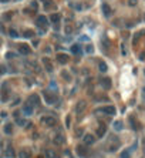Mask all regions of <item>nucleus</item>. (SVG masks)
Masks as SVG:
<instances>
[{
	"mask_svg": "<svg viewBox=\"0 0 145 158\" xmlns=\"http://www.w3.org/2000/svg\"><path fill=\"white\" fill-rule=\"evenodd\" d=\"M36 24H37L39 27H47L48 26V19L46 17V16H37Z\"/></svg>",
	"mask_w": 145,
	"mask_h": 158,
	"instance_id": "obj_1",
	"label": "nucleus"
},
{
	"mask_svg": "<svg viewBox=\"0 0 145 158\" xmlns=\"http://www.w3.org/2000/svg\"><path fill=\"white\" fill-rule=\"evenodd\" d=\"M77 152H78L80 157L87 158V157H88V148H87V145H85V144L78 145V147H77Z\"/></svg>",
	"mask_w": 145,
	"mask_h": 158,
	"instance_id": "obj_2",
	"label": "nucleus"
},
{
	"mask_svg": "<svg viewBox=\"0 0 145 158\" xmlns=\"http://www.w3.org/2000/svg\"><path fill=\"white\" fill-rule=\"evenodd\" d=\"M43 124H46L47 127H54L56 124H57V121H56V118H53V117H43Z\"/></svg>",
	"mask_w": 145,
	"mask_h": 158,
	"instance_id": "obj_3",
	"label": "nucleus"
},
{
	"mask_svg": "<svg viewBox=\"0 0 145 158\" xmlns=\"http://www.w3.org/2000/svg\"><path fill=\"white\" fill-rule=\"evenodd\" d=\"M101 10H102V14H104L105 17H111V14H112V9H111L110 6L107 5V3H102Z\"/></svg>",
	"mask_w": 145,
	"mask_h": 158,
	"instance_id": "obj_4",
	"label": "nucleus"
},
{
	"mask_svg": "<svg viewBox=\"0 0 145 158\" xmlns=\"http://www.w3.org/2000/svg\"><path fill=\"white\" fill-rule=\"evenodd\" d=\"M101 111L104 113V114L107 115H114L115 114V107L114 105H105V107H102Z\"/></svg>",
	"mask_w": 145,
	"mask_h": 158,
	"instance_id": "obj_5",
	"label": "nucleus"
},
{
	"mask_svg": "<svg viewBox=\"0 0 145 158\" xmlns=\"http://www.w3.org/2000/svg\"><path fill=\"white\" fill-rule=\"evenodd\" d=\"M83 141H84V144L85 145H91V144L95 142V137L92 135V134H85L84 138H83Z\"/></svg>",
	"mask_w": 145,
	"mask_h": 158,
	"instance_id": "obj_6",
	"label": "nucleus"
},
{
	"mask_svg": "<svg viewBox=\"0 0 145 158\" xmlns=\"http://www.w3.org/2000/svg\"><path fill=\"white\" fill-rule=\"evenodd\" d=\"M56 60H57L60 64H66V63L68 61V56L64 54V53H58L57 56H56Z\"/></svg>",
	"mask_w": 145,
	"mask_h": 158,
	"instance_id": "obj_7",
	"label": "nucleus"
},
{
	"mask_svg": "<svg viewBox=\"0 0 145 158\" xmlns=\"http://www.w3.org/2000/svg\"><path fill=\"white\" fill-rule=\"evenodd\" d=\"M7 94H9V90H7V83H3V86H2V100H3V101L7 100Z\"/></svg>",
	"mask_w": 145,
	"mask_h": 158,
	"instance_id": "obj_8",
	"label": "nucleus"
},
{
	"mask_svg": "<svg viewBox=\"0 0 145 158\" xmlns=\"http://www.w3.org/2000/svg\"><path fill=\"white\" fill-rule=\"evenodd\" d=\"M19 50H20V53H22V54H24V56L30 54V47H29V46H26V44H22V46L19 47Z\"/></svg>",
	"mask_w": 145,
	"mask_h": 158,
	"instance_id": "obj_9",
	"label": "nucleus"
},
{
	"mask_svg": "<svg viewBox=\"0 0 145 158\" xmlns=\"http://www.w3.org/2000/svg\"><path fill=\"white\" fill-rule=\"evenodd\" d=\"M85 105H87V103H85L84 100H81L78 104H77V113H78V114H80V113H83V111L85 110Z\"/></svg>",
	"mask_w": 145,
	"mask_h": 158,
	"instance_id": "obj_10",
	"label": "nucleus"
},
{
	"mask_svg": "<svg viewBox=\"0 0 145 158\" xmlns=\"http://www.w3.org/2000/svg\"><path fill=\"white\" fill-rule=\"evenodd\" d=\"M44 100H46V103H48V104H53L54 101H56V97L51 96V94H48V93H46V94H44Z\"/></svg>",
	"mask_w": 145,
	"mask_h": 158,
	"instance_id": "obj_11",
	"label": "nucleus"
},
{
	"mask_svg": "<svg viewBox=\"0 0 145 158\" xmlns=\"http://www.w3.org/2000/svg\"><path fill=\"white\" fill-rule=\"evenodd\" d=\"M101 86L104 88H105V90H108V88L111 87V80L108 78V77H105V78H102L101 80Z\"/></svg>",
	"mask_w": 145,
	"mask_h": 158,
	"instance_id": "obj_12",
	"label": "nucleus"
},
{
	"mask_svg": "<svg viewBox=\"0 0 145 158\" xmlns=\"http://www.w3.org/2000/svg\"><path fill=\"white\" fill-rule=\"evenodd\" d=\"M23 113H24V114H27V115L33 114V107H31V105L29 104V103H27V104L24 105V107H23Z\"/></svg>",
	"mask_w": 145,
	"mask_h": 158,
	"instance_id": "obj_13",
	"label": "nucleus"
},
{
	"mask_svg": "<svg viewBox=\"0 0 145 158\" xmlns=\"http://www.w3.org/2000/svg\"><path fill=\"white\" fill-rule=\"evenodd\" d=\"M43 63H44V67H46V70H47L48 73H51V71H53V66H51L50 60H48V58H44Z\"/></svg>",
	"mask_w": 145,
	"mask_h": 158,
	"instance_id": "obj_14",
	"label": "nucleus"
},
{
	"mask_svg": "<svg viewBox=\"0 0 145 158\" xmlns=\"http://www.w3.org/2000/svg\"><path fill=\"white\" fill-rule=\"evenodd\" d=\"M40 100H39V96H31L29 98V104H34V105H39Z\"/></svg>",
	"mask_w": 145,
	"mask_h": 158,
	"instance_id": "obj_15",
	"label": "nucleus"
},
{
	"mask_svg": "<svg viewBox=\"0 0 145 158\" xmlns=\"http://www.w3.org/2000/svg\"><path fill=\"white\" fill-rule=\"evenodd\" d=\"M105 131H107L105 125H100V127H98V131H97V135L101 138V137L104 135V134H105Z\"/></svg>",
	"mask_w": 145,
	"mask_h": 158,
	"instance_id": "obj_16",
	"label": "nucleus"
},
{
	"mask_svg": "<svg viewBox=\"0 0 145 158\" xmlns=\"http://www.w3.org/2000/svg\"><path fill=\"white\" fill-rule=\"evenodd\" d=\"M50 22H51V23H56V24H57V23L60 22V14H57V13L51 14V16H50Z\"/></svg>",
	"mask_w": 145,
	"mask_h": 158,
	"instance_id": "obj_17",
	"label": "nucleus"
},
{
	"mask_svg": "<svg viewBox=\"0 0 145 158\" xmlns=\"http://www.w3.org/2000/svg\"><path fill=\"white\" fill-rule=\"evenodd\" d=\"M33 36H34V31L33 30H24L23 31V37H24V39H30Z\"/></svg>",
	"mask_w": 145,
	"mask_h": 158,
	"instance_id": "obj_18",
	"label": "nucleus"
},
{
	"mask_svg": "<svg viewBox=\"0 0 145 158\" xmlns=\"http://www.w3.org/2000/svg\"><path fill=\"white\" fill-rule=\"evenodd\" d=\"M70 50H71V53H73V54H78V53L81 51V48H80V46H78V44H73Z\"/></svg>",
	"mask_w": 145,
	"mask_h": 158,
	"instance_id": "obj_19",
	"label": "nucleus"
},
{
	"mask_svg": "<svg viewBox=\"0 0 145 158\" xmlns=\"http://www.w3.org/2000/svg\"><path fill=\"white\" fill-rule=\"evenodd\" d=\"M112 127H114V130H117V131H121V130H122V123H121V121H114Z\"/></svg>",
	"mask_w": 145,
	"mask_h": 158,
	"instance_id": "obj_20",
	"label": "nucleus"
},
{
	"mask_svg": "<svg viewBox=\"0 0 145 158\" xmlns=\"http://www.w3.org/2000/svg\"><path fill=\"white\" fill-rule=\"evenodd\" d=\"M101 46H102V48H104V50H108V48H110V41H108V39H102V41H101Z\"/></svg>",
	"mask_w": 145,
	"mask_h": 158,
	"instance_id": "obj_21",
	"label": "nucleus"
},
{
	"mask_svg": "<svg viewBox=\"0 0 145 158\" xmlns=\"http://www.w3.org/2000/svg\"><path fill=\"white\" fill-rule=\"evenodd\" d=\"M56 142H57V144H63V142H64V135H63V134H57V135H56Z\"/></svg>",
	"mask_w": 145,
	"mask_h": 158,
	"instance_id": "obj_22",
	"label": "nucleus"
},
{
	"mask_svg": "<svg viewBox=\"0 0 145 158\" xmlns=\"http://www.w3.org/2000/svg\"><path fill=\"white\" fill-rule=\"evenodd\" d=\"M12 131H13V125H12V124H6L5 125V132L6 134H12Z\"/></svg>",
	"mask_w": 145,
	"mask_h": 158,
	"instance_id": "obj_23",
	"label": "nucleus"
},
{
	"mask_svg": "<svg viewBox=\"0 0 145 158\" xmlns=\"http://www.w3.org/2000/svg\"><path fill=\"white\" fill-rule=\"evenodd\" d=\"M41 2L44 3V6H46V7H53V6H54V2H53V0H41Z\"/></svg>",
	"mask_w": 145,
	"mask_h": 158,
	"instance_id": "obj_24",
	"label": "nucleus"
},
{
	"mask_svg": "<svg viewBox=\"0 0 145 158\" xmlns=\"http://www.w3.org/2000/svg\"><path fill=\"white\" fill-rule=\"evenodd\" d=\"M16 154H14V151H13V148H9L7 151H6V157H9V158H13Z\"/></svg>",
	"mask_w": 145,
	"mask_h": 158,
	"instance_id": "obj_25",
	"label": "nucleus"
},
{
	"mask_svg": "<svg viewBox=\"0 0 145 158\" xmlns=\"http://www.w3.org/2000/svg\"><path fill=\"white\" fill-rule=\"evenodd\" d=\"M46 157H47V158H56L57 155H56V152H54V151H51V149H48L47 152H46Z\"/></svg>",
	"mask_w": 145,
	"mask_h": 158,
	"instance_id": "obj_26",
	"label": "nucleus"
},
{
	"mask_svg": "<svg viewBox=\"0 0 145 158\" xmlns=\"http://www.w3.org/2000/svg\"><path fill=\"white\" fill-rule=\"evenodd\" d=\"M20 158H30V152H29L27 149L22 151V152H20Z\"/></svg>",
	"mask_w": 145,
	"mask_h": 158,
	"instance_id": "obj_27",
	"label": "nucleus"
},
{
	"mask_svg": "<svg viewBox=\"0 0 145 158\" xmlns=\"http://www.w3.org/2000/svg\"><path fill=\"white\" fill-rule=\"evenodd\" d=\"M98 67H100V70H101V71H107V64L104 61L100 63V66H98Z\"/></svg>",
	"mask_w": 145,
	"mask_h": 158,
	"instance_id": "obj_28",
	"label": "nucleus"
},
{
	"mask_svg": "<svg viewBox=\"0 0 145 158\" xmlns=\"http://www.w3.org/2000/svg\"><path fill=\"white\" fill-rule=\"evenodd\" d=\"M0 74H6V66L0 64Z\"/></svg>",
	"mask_w": 145,
	"mask_h": 158,
	"instance_id": "obj_29",
	"label": "nucleus"
},
{
	"mask_svg": "<svg viewBox=\"0 0 145 158\" xmlns=\"http://www.w3.org/2000/svg\"><path fill=\"white\" fill-rule=\"evenodd\" d=\"M10 36H12V37H17L19 33H17L16 30H13V29H12V30H10Z\"/></svg>",
	"mask_w": 145,
	"mask_h": 158,
	"instance_id": "obj_30",
	"label": "nucleus"
},
{
	"mask_svg": "<svg viewBox=\"0 0 145 158\" xmlns=\"http://www.w3.org/2000/svg\"><path fill=\"white\" fill-rule=\"evenodd\" d=\"M121 158H129V152H128V151H124V152L121 154Z\"/></svg>",
	"mask_w": 145,
	"mask_h": 158,
	"instance_id": "obj_31",
	"label": "nucleus"
},
{
	"mask_svg": "<svg viewBox=\"0 0 145 158\" xmlns=\"http://www.w3.org/2000/svg\"><path fill=\"white\" fill-rule=\"evenodd\" d=\"M17 124L23 127V125H26V120H17Z\"/></svg>",
	"mask_w": 145,
	"mask_h": 158,
	"instance_id": "obj_32",
	"label": "nucleus"
},
{
	"mask_svg": "<svg viewBox=\"0 0 145 158\" xmlns=\"http://www.w3.org/2000/svg\"><path fill=\"white\" fill-rule=\"evenodd\" d=\"M63 77H64L66 80H70V78H71L70 74H67V71H63Z\"/></svg>",
	"mask_w": 145,
	"mask_h": 158,
	"instance_id": "obj_33",
	"label": "nucleus"
},
{
	"mask_svg": "<svg viewBox=\"0 0 145 158\" xmlns=\"http://www.w3.org/2000/svg\"><path fill=\"white\" fill-rule=\"evenodd\" d=\"M85 51H87V53H91L92 51V46H87V47H85Z\"/></svg>",
	"mask_w": 145,
	"mask_h": 158,
	"instance_id": "obj_34",
	"label": "nucleus"
},
{
	"mask_svg": "<svg viewBox=\"0 0 145 158\" xmlns=\"http://www.w3.org/2000/svg\"><path fill=\"white\" fill-rule=\"evenodd\" d=\"M128 5H129V6H135L136 5V0H129V2H128Z\"/></svg>",
	"mask_w": 145,
	"mask_h": 158,
	"instance_id": "obj_35",
	"label": "nucleus"
},
{
	"mask_svg": "<svg viewBox=\"0 0 145 158\" xmlns=\"http://www.w3.org/2000/svg\"><path fill=\"white\" fill-rule=\"evenodd\" d=\"M31 7H33V9H37V3H36V2H33V3H31Z\"/></svg>",
	"mask_w": 145,
	"mask_h": 158,
	"instance_id": "obj_36",
	"label": "nucleus"
},
{
	"mask_svg": "<svg viewBox=\"0 0 145 158\" xmlns=\"http://www.w3.org/2000/svg\"><path fill=\"white\" fill-rule=\"evenodd\" d=\"M0 2H3V3H7V2H10V0H0Z\"/></svg>",
	"mask_w": 145,
	"mask_h": 158,
	"instance_id": "obj_37",
	"label": "nucleus"
},
{
	"mask_svg": "<svg viewBox=\"0 0 145 158\" xmlns=\"http://www.w3.org/2000/svg\"><path fill=\"white\" fill-rule=\"evenodd\" d=\"M142 91H144V93H145V87H144V90H142Z\"/></svg>",
	"mask_w": 145,
	"mask_h": 158,
	"instance_id": "obj_38",
	"label": "nucleus"
}]
</instances>
